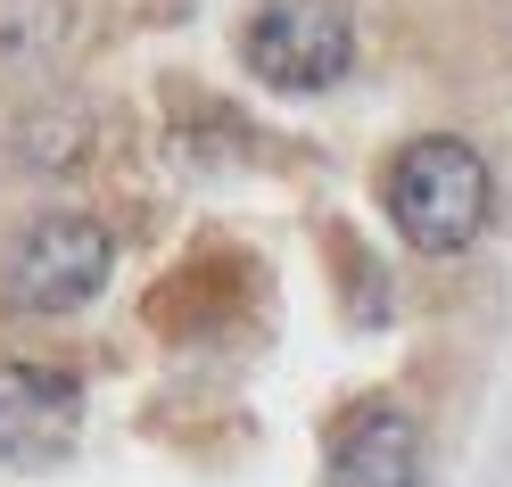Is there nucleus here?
Listing matches in <instances>:
<instances>
[{"mask_svg":"<svg viewBox=\"0 0 512 487\" xmlns=\"http://www.w3.org/2000/svg\"><path fill=\"white\" fill-rule=\"evenodd\" d=\"M380 207L405 232V248L422 256H463L496 215V174L463 133H422L389 157V182H380Z\"/></svg>","mask_w":512,"mask_h":487,"instance_id":"obj_1","label":"nucleus"},{"mask_svg":"<svg viewBox=\"0 0 512 487\" xmlns=\"http://www.w3.org/2000/svg\"><path fill=\"white\" fill-rule=\"evenodd\" d=\"M108 273H116L108 223L100 215H75V207L34 215L9 240V256H0V289H9L17 314H75V306H91L108 289Z\"/></svg>","mask_w":512,"mask_h":487,"instance_id":"obj_2","label":"nucleus"},{"mask_svg":"<svg viewBox=\"0 0 512 487\" xmlns=\"http://www.w3.org/2000/svg\"><path fill=\"white\" fill-rule=\"evenodd\" d=\"M240 58L273 91H331L356 67V17L347 0H265L240 34Z\"/></svg>","mask_w":512,"mask_h":487,"instance_id":"obj_3","label":"nucleus"},{"mask_svg":"<svg viewBox=\"0 0 512 487\" xmlns=\"http://www.w3.org/2000/svg\"><path fill=\"white\" fill-rule=\"evenodd\" d=\"M83 430V380L58 364H0V471L58 463Z\"/></svg>","mask_w":512,"mask_h":487,"instance_id":"obj_4","label":"nucleus"},{"mask_svg":"<svg viewBox=\"0 0 512 487\" xmlns=\"http://www.w3.org/2000/svg\"><path fill=\"white\" fill-rule=\"evenodd\" d=\"M323 487H422V421L405 405H356L323 454Z\"/></svg>","mask_w":512,"mask_h":487,"instance_id":"obj_5","label":"nucleus"}]
</instances>
